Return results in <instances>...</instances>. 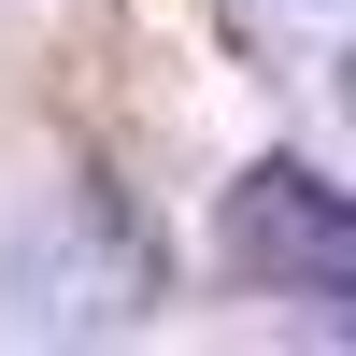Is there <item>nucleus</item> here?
<instances>
[{
    "label": "nucleus",
    "instance_id": "1",
    "mask_svg": "<svg viewBox=\"0 0 356 356\" xmlns=\"http://www.w3.org/2000/svg\"><path fill=\"white\" fill-rule=\"evenodd\" d=\"M157 285H171V257L114 186H57L15 228V257H0L15 328H129V314H157Z\"/></svg>",
    "mask_w": 356,
    "mask_h": 356
},
{
    "label": "nucleus",
    "instance_id": "2",
    "mask_svg": "<svg viewBox=\"0 0 356 356\" xmlns=\"http://www.w3.org/2000/svg\"><path fill=\"white\" fill-rule=\"evenodd\" d=\"M214 243H228V271L271 285V300H328V314H356V200L328 186V171L257 157L243 186H228Z\"/></svg>",
    "mask_w": 356,
    "mask_h": 356
},
{
    "label": "nucleus",
    "instance_id": "3",
    "mask_svg": "<svg viewBox=\"0 0 356 356\" xmlns=\"http://www.w3.org/2000/svg\"><path fill=\"white\" fill-rule=\"evenodd\" d=\"M342 114H356V43H342Z\"/></svg>",
    "mask_w": 356,
    "mask_h": 356
}]
</instances>
